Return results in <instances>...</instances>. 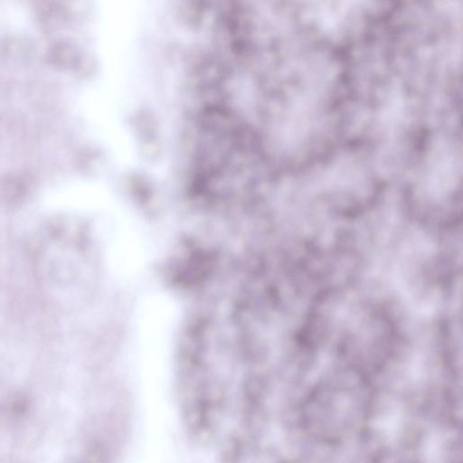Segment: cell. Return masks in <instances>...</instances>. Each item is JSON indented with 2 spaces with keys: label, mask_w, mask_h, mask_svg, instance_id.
I'll use <instances>...</instances> for the list:
<instances>
[{
  "label": "cell",
  "mask_w": 463,
  "mask_h": 463,
  "mask_svg": "<svg viewBox=\"0 0 463 463\" xmlns=\"http://www.w3.org/2000/svg\"><path fill=\"white\" fill-rule=\"evenodd\" d=\"M369 394L364 387L357 391L317 388L302 406V420L313 436L324 441H339L355 431L369 411Z\"/></svg>",
  "instance_id": "obj_1"
}]
</instances>
